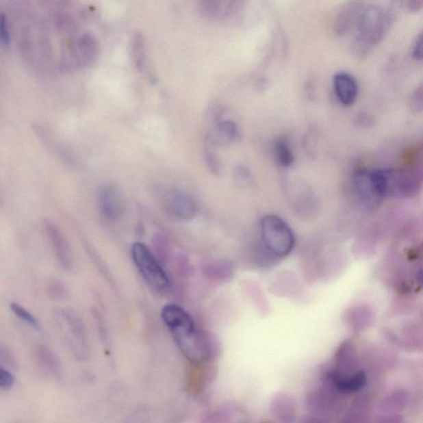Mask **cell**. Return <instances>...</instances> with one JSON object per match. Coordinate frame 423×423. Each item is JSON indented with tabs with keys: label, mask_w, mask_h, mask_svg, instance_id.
Returning a JSON list of instances; mask_svg holds the SVG:
<instances>
[{
	"label": "cell",
	"mask_w": 423,
	"mask_h": 423,
	"mask_svg": "<svg viewBox=\"0 0 423 423\" xmlns=\"http://www.w3.org/2000/svg\"><path fill=\"white\" fill-rule=\"evenodd\" d=\"M131 58L136 69L144 70L146 66V49L144 36L141 33L133 35L131 42Z\"/></svg>",
	"instance_id": "2e32d148"
},
{
	"label": "cell",
	"mask_w": 423,
	"mask_h": 423,
	"mask_svg": "<svg viewBox=\"0 0 423 423\" xmlns=\"http://www.w3.org/2000/svg\"><path fill=\"white\" fill-rule=\"evenodd\" d=\"M164 205L167 213L179 221H190L198 213L197 203L190 195L181 191H172L167 194Z\"/></svg>",
	"instance_id": "8992f818"
},
{
	"label": "cell",
	"mask_w": 423,
	"mask_h": 423,
	"mask_svg": "<svg viewBox=\"0 0 423 423\" xmlns=\"http://www.w3.org/2000/svg\"><path fill=\"white\" fill-rule=\"evenodd\" d=\"M199 8L203 14L211 17L218 13L220 0H198Z\"/></svg>",
	"instance_id": "7402d4cb"
},
{
	"label": "cell",
	"mask_w": 423,
	"mask_h": 423,
	"mask_svg": "<svg viewBox=\"0 0 423 423\" xmlns=\"http://www.w3.org/2000/svg\"><path fill=\"white\" fill-rule=\"evenodd\" d=\"M423 6V0H404V7L409 13H418Z\"/></svg>",
	"instance_id": "484cf974"
},
{
	"label": "cell",
	"mask_w": 423,
	"mask_h": 423,
	"mask_svg": "<svg viewBox=\"0 0 423 423\" xmlns=\"http://www.w3.org/2000/svg\"><path fill=\"white\" fill-rule=\"evenodd\" d=\"M394 18L388 10L379 6L365 8L357 25V34L354 40L353 54L359 59H366L375 47L383 41L389 31Z\"/></svg>",
	"instance_id": "7a4b0ae2"
},
{
	"label": "cell",
	"mask_w": 423,
	"mask_h": 423,
	"mask_svg": "<svg viewBox=\"0 0 423 423\" xmlns=\"http://www.w3.org/2000/svg\"><path fill=\"white\" fill-rule=\"evenodd\" d=\"M54 319L79 360L86 358L88 346L85 327L77 313L69 309H55Z\"/></svg>",
	"instance_id": "5b68a950"
},
{
	"label": "cell",
	"mask_w": 423,
	"mask_h": 423,
	"mask_svg": "<svg viewBox=\"0 0 423 423\" xmlns=\"http://www.w3.org/2000/svg\"><path fill=\"white\" fill-rule=\"evenodd\" d=\"M205 159L207 165L209 167V170L212 172L215 175H218L220 173L221 162L216 154L212 153V151H207L205 154Z\"/></svg>",
	"instance_id": "cb8c5ba5"
},
{
	"label": "cell",
	"mask_w": 423,
	"mask_h": 423,
	"mask_svg": "<svg viewBox=\"0 0 423 423\" xmlns=\"http://www.w3.org/2000/svg\"><path fill=\"white\" fill-rule=\"evenodd\" d=\"M335 93L343 105L351 106L357 101L358 85L352 75L340 73L333 79Z\"/></svg>",
	"instance_id": "30bf717a"
},
{
	"label": "cell",
	"mask_w": 423,
	"mask_h": 423,
	"mask_svg": "<svg viewBox=\"0 0 423 423\" xmlns=\"http://www.w3.org/2000/svg\"><path fill=\"white\" fill-rule=\"evenodd\" d=\"M35 358L39 368L50 377L60 379L62 375V367L57 355L50 347L40 344L36 347Z\"/></svg>",
	"instance_id": "8fae6325"
},
{
	"label": "cell",
	"mask_w": 423,
	"mask_h": 423,
	"mask_svg": "<svg viewBox=\"0 0 423 423\" xmlns=\"http://www.w3.org/2000/svg\"><path fill=\"white\" fill-rule=\"evenodd\" d=\"M0 366L12 370L18 369V361L13 350L9 346L0 342Z\"/></svg>",
	"instance_id": "ffe728a7"
},
{
	"label": "cell",
	"mask_w": 423,
	"mask_h": 423,
	"mask_svg": "<svg viewBox=\"0 0 423 423\" xmlns=\"http://www.w3.org/2000/svg\"><path fill=\"white\" fill-rule=\"evenodd\" d=\"M10 309L16 317L21 319L23 322L27 323V325L33 327L35 330H39L41 329L40 322L33 314H31L29 310L23 308V306L19 305L18 303H12L10 305Z\"/></svg>",
	"instance_id": "d6986e66"
},
{
	"label": "cell",
	"mask_w": 423,
	"mask_h": 423,
	"mask_svg": "<svg viewBox=\"0 0 423 423\" xmlns=\"http://www.w3.org/2000/svg\"><path fill=\"white\" fill-rule=\"evenodd\" d=\"M239 136L238 127L233 121L225 120L215 127L212 140L218 145H227L237 141Z\"/></svg>",
	"instance_id": "9a60e30c"
},
{
	"label": "cell",
	"mask_w": 423,
	"mask_h": 423,
	"mask_svg": "<svg viewBox=\"0 0 423 423\" xmlns=\"http://www.w3.org/2000/svg\"><path fill=\"white\" fill-rule=\"evenodd\" d=\"M275 157L279 165L289 167L294 162V155L288 141L285 138H279L274 145Z\"/></svg>",
	"instance_id": "e0dca14e"
},
{
	"label": "cell",
	"mask_w": 423,
	"mask_h": 423,
	"mask_svg": "<svg viewBox=\"0 0 423 423\" xmlns=\"http://www.w3.org/2000/svg\"><path fill=\"white\" fill-rule=\"evenodd\" d=\"M47 294L51 300L62 301L67 298L69 291L62 281L54 278L47 283Z\"/></svg>",
	"instance_id": "ac0fdd59"
},
{
	"label": "cell",
	"mask_w": 423,
	"mask_h": 423,
	"mask_svg": "<svg viewBox=\"0 0 423 423\" xmlns=\"http://www.w3.org/2000/svg\"><path fill=\"white\" fill-rule=\"evenodd\" d=\"M236 177L238 181L242 183L249 182L251 178L250 171L243 166H240L237 169Z\"/></svg>",
	"instance_id": "4316f807"
},
{
	"label": "cell",
	"mask_w": 423,
	"mask_h": 423,
	"mask_svg": "<svg viewBox=\"0 0 423 423\" xmlns=\"http://www.w3.org/2000/svg\"><path fill=\"white\" fill-rule=\"evenodd\" d=\"M131 257L140 274L151 289L163 292L169 288L168 275L144 243H134L131 247Z\"/></svg>",
	"instance_id": "277c9868"
},
{
	"label": "cell",
	"mask_w": 423,
	"mask_h": 423,
	"mask_svg": "<svg viewBox=\"0 0 423 423\" xmlns=\"http://www.w3.org/2000/svg\"><path fill=\"white\" fill-rule=\"evenodd\" d=\"M354 185L357 192L367 205H374L381 201L374 186L370 172L364 170L357 171L354 175Z\"/></svg>",
	"instance_id": "5bb4252c"
},
{
	"label": "cell",
	"mask_w": 423,
	"mask_h": 423,
	"mask_svg": "<svg viewBox=\"0 0 423 423\" xmlns=\"http://www.w3.org/2000/svg\"><path fill=\"white\" fill-rule=\"evenodd\" d=\"M11 44V36L8 23V19L5 13H0V45L3 47H9Z\"/></svg>",
	"instance_id": "44dd1931"
},
{
	"label": "cell",
	"mask_w": 423,
	"mask_h": 423,
	"mask_svg": "<svg viewBox=\"0 0 423 423\" xmlns=\"http://www.w3.org/2000/svg\"><path fill=\"white\" fill-rule=\"evenodd\" d=\"M329 378L339 392L346 394L359 392L364 388L367 381L366 375L363 371L352 375H343L335 371L329 374Z\"/></svg>",
	"instance_id": "4fadbf2b"
},
{
	"label": "cell",
	"mask_w": 423,
	"mask_h": 423,
	"mask_svg": "<svg viewBox=\"0 0 423 423\" xmlns=\"http://www.w3.org/2000/svg\"><path fill=\"white\" fill-rule=\"evenodd\" d=\"M162 318L179 350L189 360L199 363L209 357V343L186 310L168 305L162 310Z\"/></svg>",
	"instance_id": "6da1fadb"
},
{
	"label": "cell",
	"mask_w": 423,
	"mask_h": 423,
	"mask_svg": "<svg viewBox=\"0 0 423 423\" xmlns=\"http://www.w3.org/2000/svg\"><path fill=\"white\" fill-rule=\"evenodd\" d=\"M361 0H348L337 11L333 18V29L338 36H344L357 27L364 12Z\"/></svg>",
	"instance_id": "52a82bcc"
},
{
	"label": "cell",
	"mask_w": 423,
	"mask_h": 423,
	"mask_svg": "<svg viewBox=\"0 0 423 423\" xmlns=\"http://www.w3.org/2000/svg\"><path fill=\"white\" fill-rule=\"evenodd\" d=\"M15 379L11 370L0 366V389H10L14 385Z\"/></svg>",
	"instance_id": "603a6c76"
},
{
	"label": "cell",
	"mask_w": 423,
	"mask_h": 423,
	"mask_svg": "<svg viewBox=\"0 0 423 423\" xmlns=\"http://www.w3.org/2000/svg\"><path fill=\"white\" fill-rule=\"evenodd\" d=\"M44 227L58 264L64 270H70L73 267V255L62 231L54 222L49 220L44 222Z\"/></svg>",
	"instance_id": "ba28073f"
},
{
	"label": "cell",
	"mask_w": 423,
	"mask_h": 423,
	"mask_svg": "<svg viewBox=\"0 0 423 423\" xmlns=\"http://www.w3.org/2000/svg\"><path fill=\"white\" fill-rule=\"evenodd\" d=\"M99 54V46L94 35L86 33L78 38L75 60L79 65H93L97 61Z\"/></svg>",
	"instance_id": "7c38bea8"
},
{
	"label": "cell",
	"mask_w": 423,
	"mask_h": 423,
	"mask_svg": "<svg viewBox=\"0 0 423 423\" xmlns=\"http://www.w3.org/2000/svg\"><path fill=\"white\" fill-rule=\"evenodd\" d=\"M261 238L266 248L278 257L288 255L295 245L292 229L284 219L274 214L262 218Z\"/></svg>",
	"instance_id": "3957f363"
},
{
	"label": "cell",
	"mask_w": 423,
	"mask_h": 423,
	"mask_svg": "<svg viewBox=\"0 0 423 423\" xmlns=\"http://www.w3.org/2000/svg\"><path fill=\"white\" fill-rule=\"evenodd\" d=\"M99 207L103 216L110 220L120 218L125 211V202L120 191L114 185L103 187L99 194Z\"/></svg>",
	"instance_id": "9c48e42d"
},
{
	"label": "cell",
	"mask_w": 423,
	"mask_h": 423,
	"mask_svg": "<svg viewBox=\"0 0 423 423\" xmlns=\"http://www.w3.org/2000/svg\"><path fill=\"white\" fill-rule=\"evenodd\" d=\"M423 38L422 34H419L413 44L412 57L415 61L422 62L423 58Z\"/></svg>",
	"instance_id": "d4e9b609"
}]
</instances>
